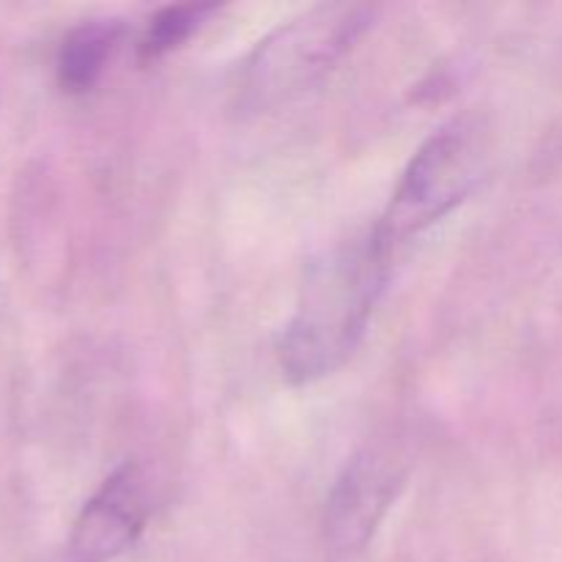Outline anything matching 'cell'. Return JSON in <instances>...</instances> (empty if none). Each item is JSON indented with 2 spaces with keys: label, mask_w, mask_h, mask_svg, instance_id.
Returning a JSON list of instances; mask_svg holds the SVG:
<instances>
[{
  "label": "cell",
  "mask_w": 562,
  "mask_h": 562,
  "mask_svg": "<svg viewBox=\"0 0 562 562\" xmlns=\"http://www.w3.org/2000/svg\"><path fill=\"white\" fill-rule=\"evenodd\" d=\"M151 516V486L137 461L115 467L88 497L66 541L69 562H113L135 547Z\"/></svg>",
  "instance_id": "obj_5"
},
{
  "label": "cell",
  "mask_w": 562,
  "mask_h": 562,
  "mask_svg": "<svg viewBox=\"0 0 562 562\" xmlns=\"http://www.w3.org/2000/svg\"><path fill=\"white\" fill-rule=\"evenodd\" d=\"M126 36V25L115 16H91L77 22L60 38L55 55V80L69 97L93 91L108 71Z\"/></svg>",
  "instance_id": "obj_6"
},
{
  "label": "cell",
  "mask_w": 562,
  "mask_h": 562,
  "mask_svg": "<svg viewBox=\"0 0 562 562\" xmlns=\"http://www.w3.org/2000/svg\"><path fill=\"white\" fill-rule=\"evenodd\" d=\"M390 263L368 234L340 241L307 267L294 316L278 344L289 382H318L355 355L390 278Z\"/></svg>",
  "instance_id": "obj_1"
},
{
  "label": "cell",
  "mask_w": 562,
  "mask_h": 562,
  "mask_svg": "<svg viewBox=\"0 0 562 562\" xmlns=\"http://www.w3.org/2000/svg\"><path fill=\"white\" fill-rule=\"evenodd\" d=\"M379 9L368 3H322L302 11L256 44L236 86L245 113H267L322 80L371 31Z\"/></svg>",
  "instance_id": "obj_3"
},
{
  "label": "cell",
  "mask_w": 562,
  "mask_h": 562,
  "mask_svg": "<svg viewBox=\"0 0 562 562\" xmlns=\"http://www.w3.org/2000/svg\"><path fill=\"white\" fill-rule=\"evenodd\" d=\"M492 168V124L464 113L439 126L406 165L387 209L371 231L379 250H395L459 209Z\"/></svg>",
  "instance_id": "obj_2"
},
{
  "label": "cell",
  "mask_w": 562,
  "mask_h": 562,
  "mask_svg": "<svg viewBox=\"0 0 562 562\" xmlns=\"http://www.w3.org/2000/svg\"><path fill=\"white\" fill-rule=\"evenodd\" d=\"M212 14H217V5L214 3H179L159 9L148 20L140 42H137V60L148 66L154 60L165 58L168 53H173V49H179L187 38L195 36L206 25Z\"/></svg>",
  "instance_id": "obj_7"
},
{
  "label": "cell",
  "mask_w": 562,
  "mask_h": 562,
  "mask_svg": "<svg viewBox=\"0 0 562 562\" xmlns=\"http://www.w3.org/2000/svg\"><path fill=\"white\" fill-rule=\"evenodd\" d=\"M406 486V467L387 448H362L344 464L324 508V547L335 562L368 549Z\"/></svg>",
  "instance_id": "obj_4"
}]
</instances>
